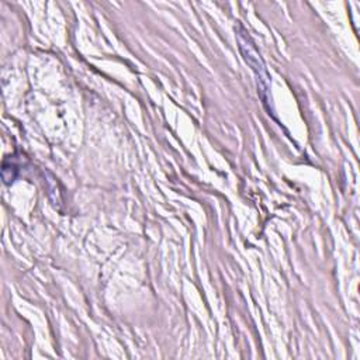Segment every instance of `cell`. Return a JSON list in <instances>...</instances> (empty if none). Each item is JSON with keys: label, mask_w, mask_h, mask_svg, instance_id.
I'll list each match as a JSON object with an SVG mask.
<instances>
[{"label": "cell", "mask_w": 360, "mask_h": 360, "mask_svg": "<svg viewBox=\"0 0 360 360\" xmlns=\"http://www.w3.org/2000/svg\"><path fill=\"white\" fill-rule=\"evenodd\" d=\"M235 32H236V39L239 44L240 53H242L245 62L250 66V69L253 70V73L256 76L257 93H259L263 104L266 105L270 101V82H269V75L266 72V66L255 46V42L252 41L248 31L242 27V24H238L235 27Z\"/></svg>", "instance_id": "1"}]
</instances>
